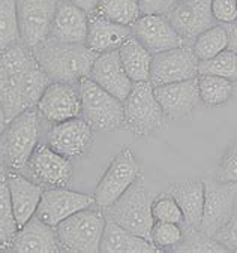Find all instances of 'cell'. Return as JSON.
Instances as JSON below:
<instances>
[{"instance_id":"cell-1","label":"cell","mask_w":237,"mask_h":253,"mask_svg":"<svg viewBox=\"0 0 237 253\" xmlns=\"http://www.w3.org/2000/svg\"><path fill=\"white\" fill-rule=\"evenodd\" d=\"M2 129L23 111L36 108L53 81L38 63L33 49L18 42L2 49Z\"/></svg>"},{"instance_id":"cell-2","label":"cell","mask_w":237,"mask_h":253,"mask_svg":"<svg viewBox=\"0 0 237 253\" xmlns=\"http://www.w3.org/2000/svg\"><path fill=\"white\" fill-rule=\"evenodd\" d=\"M33 54L51 81L69 84H78L83 78L90 77L93 63L99 56L86 43H65L51 39L35 46Z\"/></svg>"},{"instance_id":"cell-3","label":"cell","mask_w":237,"mask_h":253,"mask_svg":"<svg viewBox=\"0 0 237 253\" xmlns=\"http://www.w3.org/2000/svg\"><path fill=\"white\" fill-rule=\"evenodd\" d=\"M156 195L149 189L143 174L114 202L104 210L107 219L114 220L128 231L150 240L152 226L155 223L152 206Z\"/></svg>"},{"instance_id":"cell-4","label":"cell","mask_w":237,"mask_h":253,"mask_svg":"<svg viewBox=\"0 0 237 253\" xmlns=\"http://www.w3.org/2000/svg\"><path fill=\"white\" fill-rule=\"evenodd\" d=\"M41 114L30 108L17 116L2 129V167L20 171L27 167L35 148L39 145Z\"/></svg>"},{"instance_id":"cell-5","label":"cell","mask_w":237,"mask_h":253,"mask_svg":"<svg viewBox=\"0 0 237 253\" xmlns=\"http://www.w3.org/2000/svg\"><path fill=\"white\" fill-rule=\"evenodd\" d=\"M107 216L102 209H84L56 226L60 252L99 253Z\"/></svg>"},{"instance_id":"cell-6","label":"cell","mask_w":237,"mask_h":253,"mask_svg":"<svg viewBox=\"0 0 237 253\" xmlns=\"http://www.w3.org/2000/svg\"><path fill=\"white\" fill-rule=\"evenodd\" d=\"M81 116L95 132H111L125 126L123 102L90 77L78 83Z\"/></svg>"},{"instance_id":"cell-7","label":"cell","mask_w":237,"mask_h":253,"mask_svg":"<svg viewBox=\"0 0 237 253\" xmlns=\"http://www.w3.org/2000/svg\"><path fill=\"white\" fill-rule=\"evenodd\" d=\"M123 127L140 138L156 132L162 126L165 117L155 96V87L150 81L134 83L131 93L123 100Z\"/></svg>"},{"instance_id":"cell-8","label":"cell","mask_w":237,"mask_h":253,"mask_svg":"<svg viewBox=\"0 0 237 253\" xmlns=\"http://www.w3.org/2000/svg\"><path fill=\"white\" fill-rule=\"evenodd\" d=\"M141 169L129 147L120 150V153L111 161L107 171L95 187V206L107 210L140 178Z\"/></svg>"},{"instance_id":"cell-9","label":"cell","mask_w":237,"mask_h":253,"mask_svg":"<svg viewBox=\"0 0 237 253\" xmlns=\"http://www.w3.org/2000/svg\"><path fill=\"white\" fill-rule=\"evenodd\" d=\"M237 183L221 180H204V209L201 229L215 237L234 214Z\"/></svg>"},{"instance_id":"cell-10","label":"cell","mask_w":237,"mask_h":253,"mask_svg":"<svg viewBox=\"0 0 237 253\" xmlns=\"http://www.w3.org/2000/svg\"><path fill=\"white\" fill-rule=\"evenodd\" d=\"M200 59L192 45H182L153 56L150 83L153 87L192 80L200 75Z\"/></svg>"},{"instance_id":"cell-11","label":"cell","mask_w":237,"mask_h":253,"mask_svg":"<svg viewBox=\"0 0 237 253\" xmlns=\"http://www.w3.org/2000/svg\"><path fill=\"white\" fill-rule=\"evenodd\" d=\"M59 0H17L21 43L33 49L48 39Z\"/></svg>"},{"instance_id":"cell-12","label":"cell","mask_w":237,"mask_h":253,"mask_svg":"<svg viewBox=\"0 0 237 253\" xmlns=\"http://www.w3.org/2000/svg\"><path fill=\"white\" fill-rule=\"evenodd\" d=\"M93 127L83 117H74L53 123L47 132V144L72 161L87 155L93 144Z\"/></svg>"},{"instance_id":"cell-13","label":"cell","mask_w":237,"mask_h":253,"mask_svg":"<svg viewBox=\"0 0 237 253\" xmlns=\"http://www.w3.org/2000/svg\"><path fill=\"white\" fill-rule=\"evenodd\" d=\"M32 180L42 187H66L74 174L71 159L57 153L48 144H39L27 164Z\"/></svg>"},{"instance_id":"cell-14","label":"cell","mask_w":237,"mask_h":253,"mask_svg":"<svg viewBox=\"0 0 237 253\" xmlns=\"http://www.w3.org/2000/svg\"><path fill=\"white\" fill-rule=\"evenodd\" d=\"M93 204V195L80 193L66 187H48L44 189L41 202L36 210V216L41 217L45 223L56 228L69 216L84 209H89Z\"/></svg>"},{"instance_id":"cell-15","label":"cell","mask_w":237,"mask_h":253,"mask_svg":"<svg viewBox=\"0 0 237 253\" xmlns=\"http://www.w3.org/2000/svg\"><path fill=\"white\" fill-rule=\"evenodd\" d=\"M168 20L188 45L219 24L212 12V0H180L168 14Z\"/></svg>"},{"instance_id":"cell-16","label":"cell","mask_w":237,"mask_h":253,"mask_svg":"<svg viewBox=\"0 0 237 253\" xmlns=\"http://www.w3.org/2000/svg\"><path fill=\"white\" fill-rule=\"evenodd\" d=\"M38 111L50 125L81 116V97L78 84L53 81L44 91Z\"/></svg>"},{"instance_id":"cell-17","label":"cell","mask_w":237,"mask_h":253,"mask_svg":"<svg viewBox=\"0 0 237 253\" xmlns=\"http://www.w3.org/2000/svg\"><path fill=\"white\" fill-rule=\"evenodd\" d=\"M134 36L155 56L188 45L168 20V15H141L132 26Z\"/></svg>"},{"instance_id":"cell-18","label":"cell","mask_w":237,"mask_h":253,"mask_svg":"<svg viewBox=\"0 0 237 253\" xmlns=\"http://www.w3.org/2000/svg\"><path fill=\"white\" fill-rule=\"evenodd\" d=\"M155 96L170 120H179L191 114L200 104L198 77L180 83H171L155 87Z\"/></svg>"},{"instance_id":"cell-19","label":"cell","mask_w":237,"mask_h":253,"mask_svg":"<svg viewBox=\"0 0 237 253\" xmlns=\"http://www.w3.org/2000/svg\"><path fill=\"white\" fill-rule=\"evenodd\" d=\"M89 21V12L71 0H59L48 39L65 43H86Z\"/></svg>"},{"instance_id":"cell-20","label":"cell","mask_w":237,"mask_h":253,"mask_svg":"<svg viewBox=\"0 0 237 253\" xmlns=\"http://www.w3.org/2000/svg\"><path fill=\"white\" fill-rule=\"evenodd\" d=\"M9 250L17 253H57L60 252V246L56 228L35 214L18 229Z\"/></svg>"},{"instance_id":"cell-21","label":"cell","mask_w":237,"mask_h":253,"mask_svg":"<svg viewBox=\"0 0 237 253\" xmlns=\"http://www.w3.org/2000/svg\"><path fill=\"white\" fill-rule=\"evenodd\" d=\"M90 78L122 102L134 87V81L126 74L117 49L98 56L90 71Z\"/></svg>"},{"instance_id":"cell-22","label":"cell","mask_w":237,"mask_h":253,"mask_svg":"<svg viewBox=\"0 0 237 253\" xmlns=\"http://www.w3.org/2000/svg\"><path fill=\"white\" fill-rule=\"evenodd\" d=\"M2 168L5 169L14 213L18 222V226L21 228L36 214V210H38V206L41 202L45 187H42L35 180H30L14 169H9L6 172V168L5 167Z\"/></svg>"},{"instance_id":"cell-23","label":"cell","mask_w":237,"mask_h":253,"mask_svg":"<svg viewBox=\"0 0 237 253\" xmlns=\"http://www.w3.org/2000/svg\"><path fill=\"white\" fill-rule=\"evenodd\" d=\"M132 35L131 26H123L101 15L90 14L86 45L92 51L102 54L119 49L122 43Z\"/></svg>"},{"instance_id":"cell-24","label":"cell","mask_w":237,"mask_h":253,"mask_svg":"<svg viewBox=\"0 0 237 253\" xmlns=\"http://www.w3.org/2000/svg\"><path fill=\"white\" fill-rule=\"evenodd\" d=\"M168 192L183 211V223L200 228L204 209V180H176L170 186Z\"/></svg>"},{"instance_id":"cell-25","label":"cell","mask_w":237,"mask_h":253,"mask_svg":"<svg viewBox=\"0 0 237 253\" xmlns=\"http://www.w3.org/2000/svg\"><path fill=\"white\" fill-rule=\"evenodd\" d=\"M159 249L147 238L140 237L111 219H107L101 240L102 253H152Z\"/></svg>"},{"instance_id":"cell-26","label":"cell","mask_w":237,"mask_h":253,"mask_svg":"<svg viewBox=\"0 0 237 253\" xmlns=\"http://www.w3.org/2000/svg\"><path fill=\"white\" fill-rule=\"evenodd\" d=\"M117 51L126 74L134 83L150 81L153 54L134 35L122 43Z\"/></svg>"},{"instance_id":"cell-27","label":"cell","mask_w":237,"mask_h":253,"mask_svg":"<svg viewBox=\"0 0 237 253\" xmlns=\"http://www.w3.org/2000/svg\"><path fill=\"white\" fill-rule=\"evenodd\" d=\"M183 226V238L182 241L174 246L173 252H194V253H216V252H230L227 246L218 241L215 237L206 234L198 226L182 225Z\"/></svg>"},{"instance_id":"cell-28","label":"cell","mask_w":237,"mask_h":253,"mask_svg":"<svg viewBox=\"0 0 237 253\" xmlns=\"http://www.w3.org/2000/svg\"><path fill=\"white\" fill-rule=\"evenodd\" d=\"M92 14L101 15L123 26H134L143 15L138 0H99V3Z\"/></svg>"},{"instance_id":"cell-29","label":"cell","mask_w":237,"mask_h":253,"mask_svg":"<svg viewBox=\"0 0 237 253\" xmlns=\"http://www.w3.org/2000/svg\"><path fill=\"white\" fill-rule=\"evenodd\" d=\"M18 229L20 226L14 213L5 169L2 168V183H0V246H2V250H9Z\"/></svg>"},{"instance_id":"cell-30","label":"cell","mask_w":237,"mask_h":253,"mask_svg":"<svg viewBox=\"0 0 237 253\" xmlns=\"http://www.w3.org/2000/svg\"><path fill=\"white\" fill-rule=\"evenodd\" d=\"M201 102L207 107H219L231 97L234 85L231 80L216 75H198Z\"/></svg>"},{"instance_id":"cell-31","label":"cell","mask_w":237,"mask_h":253,"mask_svg":"<svg viewBox=\"0 0 237 253\" xmlns=\"http://www.w3.org/2000/svg\"><path fill=\"white\" fill-rule=\"evenodd\" d=\"M192 48L200 60H209L222 53L228 48V36L224 24H216L215 27L203 32L194 41Z\"/></svg>"},{"instance_id":"cell-32","label":"cell","mask_w":237,"mask_h":253,"mask_svg":"<svg viewBox=\"0 0 237 253\" xmlns=\"http://www.w3.org/2000/svg\"><path fill=\"white\" fill-rule=\"evenodd\" d=\"M198 72L200 75H216L234 81L237 80V54L224 49L209 60H200Z\"/></svg>"},{"instance_id":"cell-33","label":"cell","mask_w":237,"mask_h":253,"mask_svg":"<svg viewBox=\"0 0 237 253\" xmlns=\"http://www.w3.org/2000/svg\"><path fill=\"white\" fill-rule=\"evenodd\" d=\"M0 20H2V49L21 42L18 27V8L17 0H0Z\"/></svg>"},{"instance_id":"cell-34","label":"cell","mask_w":237,"mask_h":253,"mask_svg":"<svg viewBox=\"0 0 237 253\" xmlns=\"http://www.w3.org/2000/svg\"><path fill=\"white\" fill-rule=\"evenodd\" d=\"M152 213H153L155 222H170V223H179V225H183L185 222L183 211L170 192L161 193L155 198L153 206H152Z\"/></svg>"},{"instance_id":"cell-35","label":"cell","mask_w":237,"mask_h":253,"mask_svg":"<svg viewBox=\"0 0 237 253\" xmlns=\"http://www.w3.org/2000/svg\"><path fill=\"white\" fill-rule=\"evenodd\" d=\"M183 238V226L170 222H155L150 232V241L159 249H173Z\"/></svg>"},{"instance_id":"cell-36","label":"cell","mask_w":237,"mask_h":253,"mask_svg":"<svg viewBox=\"0 0 237 253\" xmlns=\"http://www.w3.org/2000/svg\"><path fill=\"white\" fill-rule=\"evenodd\" d=\"M216 178L221 181L237 183V139L230 142L216 168Z\"/></svg>"},{"instance_id":"cell-37","label":"cell","mask_w":237,"mask_h":253,"mask_svg":"<svg viewBox=\"0 0 237 253\" xmlns=\"http://www.w3.org/2000/svg\"><path fill=\"white\" fill-rule=\"evenodd\" d=\"M212 12L219 24L237 20V0H212Z\"/></svg>"},{"instance_id":"cell-38","label":"cell","mask_w":237,"mask_h":253,"mask_svg":"<svg viewBox=\"0 0 237 253\" xmlns=\"http://www.w3.org/2000/svg\"><path fill=\"white\" fill-rule=\"evenodd\" d=\"M180 0H138L143 15H168Z\"/></svg>"},{"instance_id":"cell-39","label":"cell","mask_w":237,"mask_h":253,"mask_svg":"<svg viewBox=\"0 0 237 253\" xmlns=\"http://www.w3.org/2000/svg\"><path fill=\"white\" fill-rule=\"evenodd\" d=\"M215 238L227 246L228 250H237V211L231 216L228 223L215 235Z\"/></svg>"},{"instance_id":"cell-40","label":"cell","mask_w":237,"mask_h":253,"mask_svg":"<svg viewBox=\"0 0 237 253\" xmlns=\"http://www.w3.org/2000/svg\"><path fill=\"white\" fill-rule=\"evenodd\" d=\"M225 30H227V36H228V48L230 51L237 54V20L228 24H224Z\"/></svg>"},{"instance_id":"cell-41","label":"cell","mask_w":237,"mask_h":253,"mask_svg":"<svg viewBox=\"0 0 237 253\" xmlns=\"http://www.w3.org/2000/svg\"><path fill=\"white\" fill-rule=\"evenodd\" d=\"M72 3H75L77 6H80L81 9H84L86 12L92 14L95 9H96L99 0H71Z\"/></svg>"},{"instance_id":"cell-42","label":"cell","mask_w":237,"mask_h":253,"mask_svg":"<svg viewBox=\"0 0 237 253\" xmlns=\"http://www.w3.org/2000/svg\"><path fill=\"white\" fill-rule=\"evenodd\" d=\"M234 252H237V250H234Z\"/></svg>"}]
</instances>
